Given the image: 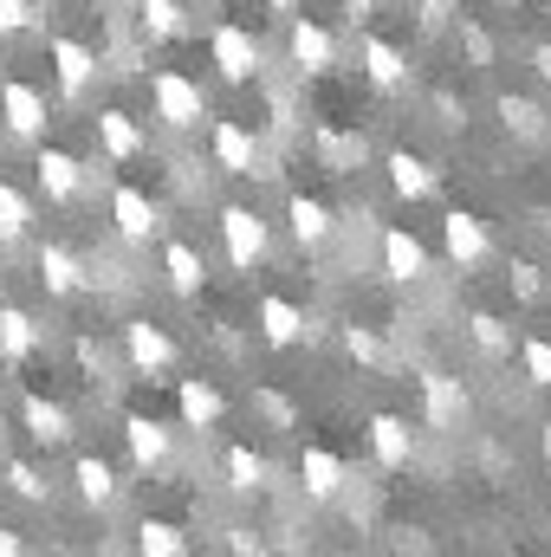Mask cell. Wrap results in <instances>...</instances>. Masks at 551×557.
<instances>
[{
    "instance_id": "cell-38",
    "label": "cell",
    "mask_w": 551,
    "mask_h": 557,
    "mask_svg": "<svg viewBox=\"0 0 551 557\" xmlns=\"http://www.w3.org/2000/svg\"><path fill=\"white\" fill-rule=\"evenodd\" d=\"M513 292H519V298H539V292H546V285H539V267H526V260H513Z\"/></svg>"
},
{
    "instance_id": "cell-31",
    "label": "cell",
    "mask_w": 551,
    "mask_h": 557,
    "mask_svg": "<svg viewBox=\"0 0 551 557\" xmlns=\"http://www.w3.org/2000/svg\"><path fill=\"white\" fill-rule=\"evenodd\" d=\"M467 337L487 350V357H513V324L500 311H467Z\"/></svg>"
},
{
    "instance_id": "cell-43",
    "label": "cell",
    "mask_w": 551,
    "mask_h": 557,
    "mask_svg": "<svg viewBox=\"0 0 551 557\" xmlns=\"http://www.w3.org/2000/svg\"><path fill=\"white\" fill-rule=\"evenodd\" d=\"M532 65H539V78H551V46H546V39L532 46Z\"/></svg>"
},
{
    "instance_id": "cell-34",
    "label": "cell",
    "mask_w": 551,
    "mask_h": 557,
    "mask_svg": "<svg viewBox=\"0 0 551 557\" xmlns=\"http://www.w3.org/2000/svg\"><path fill=\"white\" fill-rule=\"evenodd\" d=\"M7 493L26 499V506H46L52 499V473H39L33 460H7Z\"/></svg>"
},
{
    "instance_id": "cell-36",
    "label": "cell",
    "mask_w": 551,
    "mask_h": 557,
    "mask_svg": "<svg viewBox=\"0 0 551 557\" xmlns=\"http://www.w3.org/2000/svg\"><path fill=\"white\" fill-rule=\"evenodd\" d=\"M46 0H0V33H26V26H46Z\"/></svg>"
},
{
    "instance_id": "cell-16",
    "label": "cell",
    "mask_w": 551,
    "mask_h": 557,
    "mask_svg": "<svg viewBox=\"0 0 551 557\" xmlns=\"http://www.w3.org/2000/svg\"><path fill=\"white\" fill-rule=\"evenodd\" d=\"M370 454H377L383 473H403V467L415 460V428L403 416H390V409L370 416Z\"/></svg>"
},
{
    "instance_id": "cell-15",
    "label": "cell",
    "mask_w": 551,
    "mask_h": 557,
    "mask_svg": "<svg viewBox=\"0 0 551 557\" xmlns=\"http://www.w3.org/2000/svg\"><path fill=\"white\" fill-rule=\"evenodd\" d=\"M39 278H46V292L52 298H78L85 285H91V273H85V260L72 253V247H59V240H39Z\"/></svg>"
},
{
    "instance_id": "cell-42",
    "label": "cell",
    "mask_w": 551,
    "mask_h": 557,
    "mask_svg": "<svg viewBox=\"0 0 551 557\" xmlns=\"http://www.w3.org/2000/svg\"><path fill=\"white\" fill-rule=\"evenodd\" d=\"M26 552V539H20V532H7V525H0V557H20Z\"/></svg>"
},
{
    "instance_id": "cell-27",
    "label": "cell",
    "mask_w": 551,
    "mask_h": 557,
    "mask_svg": "<svg viewBox=\"0 0 551 557\" xmlns=\"http://www.w3.org/2000/svg\"><path fill=\"white\" fill-rule=\"evenodd\" d=\"M20 421H26V434H33L39 447L72 441V416H65L59 403H46V396H26V403H20Z\"/></svg>"
},
{
    "instance_id": "cell-8",
    "label": "cell",
    "mask_w": 551,
    "mask_h": 557,
    "mask_svg": "<svg viewBox=\"0 0 551 557\" xmlns=\"http://www.w3.org/2000/svg\"><path fill=\"white\" fill-rule=\"evenodd\" d=\"M285 59H292L298 78H325V72L338 65V33L318 26V20H292V33H285Z\"/></svg>"
},
{
    "instance_id": "cell-30",
    "label": "cell",
    "mask_w": 551,
    "mask_h": 557,
    "mask_svg": "<svg viewBox=\"0 0 551 557\" xmlns=\"http://www.w3.org/2000/svg\"><path fill=\"white\" fill-rule=\"evenodd\" d=\"M33 221H39V201L20 182H0V240H26Z\"/></svg>"
},
{
    "instance_id": "cell-5",
    "label": "cell",
    "mask_w": 551,
    "mask_h": 557,
    "mask_svg": "<svg viewBox=\"0 0 551 557\" xmlns=\"http://www.w3.org/2000/svg\"><path fill=\"white\" fill-rule=\"evenodd\" d=\"M33 175H39V195L59 201V208H72V201L91 188V169H85L72 149H59V143H46V149L33 156Z\"/></svg>"
},
{
    "instance_id": "cell-29",
    "label": "cell",
    "mask_w": 551,
    "mask_h": 557,
    "mask_svg": "<svg viewBox=\"0 0 551 557\" xmlns=\"http://www.w3.org/2000/svg\"><path fill=\"white\" fill-rule=\"evenodd\" d=\"M221 473H228V486H234V493H260L273 467H267V454H254L247 441H234V447L221 454Z\"/></svg>"
},
{
    "instance_id": "cell-13",
    "label": "cell",
    "mask_w": 551,
    "mask_h": 557,
    "mask_svg": "<svg viewBox=\"0 0 551 557\" xmlns=\"http://www.w3.org/2000/svg\"><path fill=\"white\" fill-rule=\"evenodd\" d=\"M215 162L221 175H260V137L241 117H215Z\"/></svg>"
},
{
    "instance_id": "cell-39",
    "label": "cell",
    "mask_w": 551,
    "mask_h": 557,
    "mask_svg": "<svg viewBox=\"0 0 551 557\" xmlns=\"http://www.w3.org/2000/svg\"><path fill=\"white\" fill-rule=\"evenodd\" d=\"M344 20H351V26H370V20H377V0H344Z\"/></svg>"
},
{
    "instance_id": "cell-18",
    "label": "cell",
    "mask_w": 551,
    "mask_h": 557,
    "mask_svg": "<svg viewBox=\"0 0 551 557\" xmlns=\"http://www.w3.org/2000/svg\"><path fill=\"white\" fill-rule=\"evenodd\" d=\"M305 331H311L305 305H292L285 292H267V298H260V337H267V344L292 350V344H305Z\"/></svg>"
},
{
    "instance_id": "cell-9",
    "label": "cell",
    "mask_w": 551,
    "mask_h": 557,
    "mask_svg": "<svg viewBox=\"0 0 551 557\" xmlns=\"http://www.w3.org/2000/svg\"><path fill=\"white\" fill-rule=\"evenodd\" d=\"M124 357L137 376H169L175 370V337L156 324V318H131L124 324Z\"/></svg>"
},
{
    "instance_id": "cell-25",
    "label": "cell",
    "mask_w": 551,
    "mask_h": 557,
    "mask_svg": "<svg viewBox=\"0 0 551 557\" xmlns=\"http://www.w3.org/2000/svg\"><path fill=\"white\" fill-rule=\"evenodd\" d=\"M137 33L149 46L182 39V33H188V7H182V0H137Z\"/></svg>"
},
{
    "instance_id": "cell-4",
    "label": "cell",
    "mask_w": 551,
    "mask_h": 557,
    "mask_svg": "<svg viewBox=\"0 0 551 557\" xmlns=\"http://www.w3.org/2000/svg\"><path fill=\"white\" fill-rule=\"evenodd\" d=\"M208 52H215V72H221L228 85H254V78H260V39H254L247 26L221 20V26L208 33Z\"/></svg>"
},
{
    "instance_id": "cell-21",
    "label": "cell",
    "mask_w": 551,
    "mask_h": 557,
    "mask_svg": "<svg viewBox=\"0 0 551 557\" xmlns=\"http://www.w3.org/2000/svg\"><path fill=\"white\" fill-rule=\"evenodd\" d=\"M298 480H305L311 499H338V493L351 486V467H344L331 447H305V454H298Z\"/></svg>"
},
{
    "instance_id": "cell-17",
    "label": "cell",
    "mask_w": 551,
    "mask_h": 557,
    "mask_svg": "<svg viewBox=\"0 0 551 557\" xmlns=\"http://www.w3.org/2000/svg\"><path fill=\"white\" fill-rule=\"evenodd\" d=\"M285 227H292V240H298L305 253H318V247L338 234V214H331L318 195H292V201H285Z\"/></svg>"
},
{
    "instance_id": "cell-23",
    "label": "cell",
    "mask_w": 551,
    "mask_h": 557,
    "mask_svg": "<svg viewBox=\"0 0 551 557\" xmlns=\"http://www.w3.org/2000/svg\"><path fill=\"white\" fill-rule=\"evenodd\" d=\"M162 278H169L175 298H195V292L208 285V260H201L188 240H162Z\"/></svg>"
},
{
    "instance_id": "cell-7",
    "label": "cell",
    "mask_w": 551,
    "mask_h": 557,
    "mask_svg": "<svg viewBox=\"0 0 551 557\" xmlns=\"http://www.w3.org/2000/svg\"><path fill=\"white\" fill-rule=\"evenodd\" d=\"M111 227H118V240H124V247H149V240L162 234V208H156L143 188L118 182V188H111Z\"/></svg>"
},
{
    "instance_id": "cell-20",
    "label": "cell",
    "mask_w": 551,
    "mask_h": 557,
    "mask_svg": "<svg viewBox=\"0 0 551 557\" xmlns=\"http://www.w3.org/2000/svg\"><path fill=\"white\" fill-rule=\"evenodd\" d=\"M383 273L396 285H421L428 278V247L415 240L409 227H383Z\"/></svg>"
},
{
    "instance_id": "cell-35",
    "label": "cell",
    "mask_w": 551,
    "mask_h": 557,
    "mask_svg": "<svg viewBox=\"0 0 551 557\" xmlns=\"http://www.w3.org/2000/svg\"><path fill=\"white\" fill-rule=\"evenodd\" d=\"M500 124H506L513 137H526V143H539V137H546V111H539L532 98H513V91L500 98Z\"/></svg>"
},
{
    "instance_id": "cell-45",
    "label": "cell",
    "mask_w": 551,
    "mask_h": 557,
    "mask_svg": "<svg viewBox=\"0 0 551 557\" xmlns=\"http://www.w3.org/2000/svg\"><path fill=\"white\" fill-rule=\"evenodd\" d=\"M267 7H273V13H298V0H267Z\"/></svg>"
},
{
    "instance_id": "cell-1",
    "label": "cell",
    "mask_w": 551,
    "mask_h": 557,
    "mask_svg": "<svg viewBox=\"0 0 551 557\" xmlns=\"http://www.w3.org/2000/svg\"><path fill=\"white\" fill-rule=\"evenodd\" d=\"M149 111H156L169 131H201L208 91H201V78H188L182 65H156V72H149Z\"/></svg>"
},
{
    "instance_id": "cell-44",
    "label": "cell",
    "mask_w": 551,
    "mask_h": 557,
    "mask_svg": "<svg viewBox=\"0 0 551 557\" xmlns=\"http://www.w3.org/2000/svg\"><path fill=\"white\" fill-rule=\"evenodd\" d=\"M448 7H461V0H421V13H428V20H441Z\"/></svg>"
},
{
    "instance_id": "cell-26",
    "label": "cell",
    "mask_w": 551,
    "mask_h": 557,
    "mask_svg": "<svg viewBox=\"0 0 551 557\" xmlns=\"http://www.w3.org/2000/svg\"><path fill=\"white\" fill-rule=\"evenodd\" d=\"M72 486H78L85 506H111V499H118V473H111L105 454H78V460H72Z\"/></svg>"
},
{
    "instance_id": "cell-19",
    "label": "cell",
    "mask_w": 551,
    "mask_h": 557,
    "mask_svg": "<svg viewBox=\"0 0 551 557\" xmlns=\"http://www.w3.org/2000/svg\"><path fill=\"white\" fill-rule=\"evenodd\" d=\"M124 447H131V460H137L143 473H156V467H169L175 434H169L156 416H131V421H124Z\"/></svg>"
},
{
    "instance_id": "cell-33",
    "label": "cell",
    "mask_w": 551,
    "mask_h": 557,
    "mask_svg": "<svg viewBox=\"0 0 551 557\" xmlns=\"http://www.w3.org/2000/svg\"><path fill=\"white\" fill-rule=\"evenodd\" d=\"M137 552L143 557H182V552H188V539H182V525H175V519H143V525H137Z\"/></svg>"
},
{
    "instance_id": "cell-37",
    "label": "cell",
    "mask_w": 551,
    "mask_h": 557,
    "mask_svg": "<svg viewBox=\"0 0 551 557\" xmlns=\"http://www.w3.org/2000/svg\"><path fill=\"white\" fill-rule=\"evenodd\" d=\"M519 363H526V383L532 389H551V337H526L519 344Z\"/></svg>"
},
{
    "instance_id": "cell-22",
    "label": "cell",
    "mask_w": 551,
    "mask_h": 557,
    "mask_svg": "<svg viewBox=\"0 0 551 557\" xmlns=\"http://www.w3.org/2000/svg\"><path fill=\"white\" fill-rule=\"evenodd\" d=\"M98 143H105V156H111V162H137L143 149H149V131H143L131 111H118V104H111V111H98Z\"/></svg>"
},
{
    "instance_id": "cell-11",
    "label": "cell",
    "mask_w": 551,
    "mask_h": 557,
    "mask_svg": "<svg viewBox=\"0 0 551 557\" xmlns=\"http://www.w3.org/2000/svg\"><path fill=\"white\" fill-rule=\"evenodd\" d=\"M46 59H52V72H59V91H65V98H85V91H91V78H98V52H91L85 39L59 33V39H46Z\"/></svg>"
},
{
    "instance_id": "cell-46",
    "label": "cell",
    "mask_w": 551,
    "mask_h": 557,
    "mask_svg": "<svg viewBox=\"0 0 551 557\" xmlns=\"http://www.w3.org/2000/svg\"><path fill=\"white\" fill-rule=\"evenodd\" d=\"M546 460H551V421H546Z\"/></svg>"
},
{
    "instance_id": "cell-12",
    "label": "cell",
    "mask_w": 551,
    "mask_h": 557,
    "mask_svg": "<svg viewBox=\"0 0 551 557\" xmlns=\"http://www.w3.org/2000/svg\"><path fill=\"white\" fill-rule=\"evenodd\" d=\"M357 65H364V78L377 85V91H403L409 85V52L396 46V39H383V33H364V46H357Z\"/></svg>"
},
{
    "instance_id": "cell-10",
    "label": "cell",
    "mask_w": 551,
    "mask_h": 557,
    "mask_svg": "<svg viewBox=\"0 0 551 557\" xmlns=\"http://www.w3.org/2000/svg\"><path fill=\"white\" fill-rule=\"evenodd\" d=\"M421 421L441 428V434H454V428L467 421V383L448 376V370H428V376H421Z\"/></svg>"
},
{
    "instance_id": "cell-28",
    "label": "cell",
    "mask_w": 551,
    "mask_h": 557,
    "mask_svg": "<svg viewBox=\"0 0 551 557\" xmlns=\"http://www.w3.org/2000/svg\"><path fill=\"white\" fill-rule=\"evenodd\" d=\"M33 350H39V324H33V311L0 305V357H7V363H26Z\"/></svg>"
},
{
    "instance_id": "cell-6",
    "label": "cell",
    "mask_w": 551,
    "mask_h": 557,
    "mask_svg": "<svg viewBox=\"0 0 551 557\" xmlns=\"http://www.w3.org/2000/svg\"><path fill=\"white\" fill-rule=\"evenodd\" d=\"M46 91L39 85H26V78H7L0 85V124H7V137L13 143H39L46 137Z\"/></svg>"
},
{
    "instance_id": "cell-2",
    "label": "cell",
    "mask_w": 551,
    "mask_h": 557,
    "mask_svg": "<svg viewBox=\"0 0 551 557\" xmlns=\"http://www.w3.org/2000/svg\"><path fill=\"white\" fill-rule=\"evenodd\" d=\"M221 247H228V267H234V273L267 267V253H273L267 214H260V208H221Z\"/></svg>"
},
{
    "instance_id": "cell-40",
    "label": "cell",
    "mask_w": 551,
    "mask_h": 557,
    "mask_svg": "<svg viewBox=\"0 0 551 557\" xmlns=\"http://www.w3.org/2000/svg\"><path fill=\"white\" fill-rule=\"evenodd\" d=\"M467 52H474V59H480V65H487V59H493V39H487V33H480V26H467Z\"/></svg>"
},
{
    "instance_id": "cell-14",
    "label": "cell",
    "mask_w": 551,
    "mask_h": 557,
    "mask_svg": "<svg viewBox=\"0 0 551 557\" xmlns=\"http://www.w3.org/2000/svg\"><path fill=\"white\" fill-rule=\"evenodd\" d=\"M175 416H182V428L208 434V428H221L228 403H221V389H215L208 376H182V383H175Z\"/></svg>"
},
{
    "instance_id": "cell-41",
    "label": "cell",
    "mask_w": 551,
    "mask_h": 557,
    "mask_svg": "<svg viewBox=\"0 0 551 557\" xmlns=\"http://www.w3.org/2000/svg\"><path fill=\"white\" fill-rule=\"evenodd\" d=\"M234 552H260V532H247V525H234V539H228Z\"/></svg>"
},
{
    "instance_id": "cell-24",
    "label": "cell",
    "mask_w": 551,
    "mask_h": 557,
    "mask_svg": "<svg viewBox=\"0 0 551 557\" xmlns=\"http://www.w3.org/2000/svg\"><path fill=\"white\" fill-rule=\"evenodd\" d=\"M383 175H390V188H396L403 201H421V195H434V182H441V175H434V169H428L415 149H390V156H383Z\"/></svg>"
},
{
    "instance_id": "cell-3",
    "label": "cell",
    "mask_w": 551,
    "mask_h": 557,
    "mask_svg": "<svg viewBox=\"0 0 551 557\" xmlns=\"http://www.w3.org/2000/svg\"><path fill=\"white\" fill-rule=\"evenodd\" d=\"M441 247H448V260H454L461 273H480V267L493 260V234H487V221H480L474 208H448V214H441Z\"/></svg>"
},
{
    "instance_id": "cell-32",
    "label": "cell",
    "mask_w": 551,
    "mask_h": 557,
    "mask_svg": "<svg viewBox=\"0 0 551 557\" xmlns=\"http://www.w3.org/2000/svg\"><path fill=\"white\" fill-rule=\"evenodd\" d=\"M338 344H344V357H351V363H364V370H383V363H390V344H383L370 324H344V331H338Z\"/></svg>"
}]
</instances>
